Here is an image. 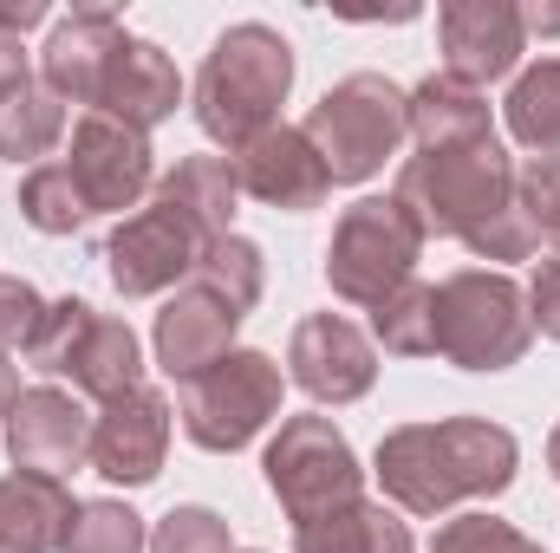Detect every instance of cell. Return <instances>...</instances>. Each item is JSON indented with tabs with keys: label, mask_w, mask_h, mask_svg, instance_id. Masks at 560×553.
Wrapping results in <instances>:
<instances>
[{
	"label": "cell",
	"mask_w": 560,
	"mask_h": 553,
	"mask_svg": "<svg viewBox=\"0 0 560 553\" xmlns=\"http://www.w3.org/2000/svg\"><path fill=\"white\" fill-rule=\"evenodd\" d=\"M522 443L489 416H436L378 436L372 475L405 515H450L456 502H489L515 482Z\"/></svg>",
	"instance_id": "cell-1"
},
{
	"label": "cell",
	"mask_w": 560,
	"mask_h": 553,
	"mask_svg": "<svg viewBox=\"0 0 560 553\" xmlns=\"http://www.w3.org/2000/svg\"><path fill=\"white\" fill-rule=\"evenodd\" d=\"M287 92H293V46L268 20H235L196 72V125L235 156L242 143L280 125Z\"/></svg>",
	"instance_id": "cell-2"
},
{
	"label": "cell",
	"mask_w": 560,
	"mask_h": 553,
	"mask_svg": "<svg viewBox=\"0 0 560 553\" xmlns=\"http://www.w3.org/2000/svg\"><path fill=\"white\" fill-rule=\"evenodd\" d=\"M392 196L411 209L423 242L430 235H456L463 242L469 228H482L489 215H502L515 202V156L495 138L456 143V150H418V156H405Z\"/></svg>",
	"instance_id": "cell-3"
},
{
	"label": "cell",
	"mask_w": 560,
	"mask_h": 553,
	"mask_svg": "<svg viewBox=\"0 0 560 553\" xmlns=\"http://www.w3.org/2000/svg\"><path fill=\"white\" fill-rule=\"evenodd\" d=\"M535 345L528 293L502 268H456L436 286V352L463 372H509Z\"/></svg>",
	"instance_id": "cell-4"
},
{
	"label": "cell",
	"mask_w": 560,
	"mask_h": 553,
	"mask_svg": "<svg viewBox=\"0 0 560 553\" xmlns=\"http://www.w3.org/2000/svg\"><path fill=\"white\" fill-rule=\"evenodd\" d=\"M26 358H33V372H46V378H72V391H85V398H98V404H112V398H125V391L143 385L138 332H131L118 313H98L92 299H72V293L46 306V319H39V332H33V345H26Z\"/></svg>",
	"instance_id": "cell-5"
},
{
	"label": "cell",
	"mask_w": 560,
	"mask_h": 553,
	"mask_svg": "<svg viewBox=\"0 0 560 553\" xmlns=\"http://www.w3.org/2000/svg\"><path fill=\"white\" fill-rule=\"evenodd\" d=\"M300 131L319 150V163H326L332 183H365V176H378L398 156V143L411 138L405 85H392L385 72H352V79H339L306 111Z\"/></svg>",
	"instance_id": "cell-6"
},
{
	"label": "cell",
	"mask_w": 560,
	"mask_h": 553,
	"mask_svg": "<svg viewBox=\"0 0 560 553\" xmlns=\"http://www.w3.org/2000/svg\"><path fill=\"white\" fill-rule=\"evenodd\" d=\"M261 475H268V489H275V502L287 508L293 528H306V521H319L332 508L365 502V469H359L346 430L319 411L280 423L268 456H261Z\"/></svg>",
	"instance_id": "cell-7"
},
{
	"label": "cell",
	"mask_w": 560,
	"mask_h": 553,
	"mask_svg": "<svg viewBox=\"0 0 560 553\" xmlns=\"http://www.w3.org/2000/svg\"><path fill=\"white\" fill-rule=\"evenodd\" d=\"M418 255L423 228L411 222V209L398 196H359L326 242V286L352 306H378L411 280Z\"/></svg>",
	"instance_id": "cell-8"
},
{
	"label": "cell",
	"mask_w": 560,
	"mask_h": 553,
	"mask_svg": "<svg viewBox=\"0 0 560 553\" xmlns=\"http://www.w3.org/2000/svg\"><path fill=\"white\" fill-rule=\"evenodd\" d=\"M280 391H287V378H280L275 358L235 345L222 365H209L202 378L183 385V404H176L183 436L209 456H235L280 416Z\"/></svg>",
	"instance_id": "cell-9"
},
{
	"label": "cell",
	"mask_w": 560,
	"mask_h": 553,
	"mask_svg": "<svg viewBox=\"0 0 560 553\" xmlns=\"http://www.w3.org/2000/svg\"><path fill=\"white\" fill-rule=\"evenodd\" d=\"M202 248H209V235H202L189 215H176L170 202L150 196V209L125 215V222L112 228L105 268H112V286H118L125 299H150V293H170L176 280L189 286Z\"/></svg>",
	"instance_id": "cell-10"
},
{
	"label": "cell",
	"mask_w": 560,
	"mask_h": 553,
	"mask_svg": "<svg viewBox=\"0 0 560 553\" xmlns=\"http://www.w3.org/2000/svg\"><path fill=\"white\" fill-rule=\"evenodd\" d=\"M66 169H72V183H79V196H85L92 215H125V209H138L143 196L156 189L150 138L131 131V125H118V118H105V111H92V118L72 125Z\"/></svg>",
	"instance_id": "cell-11"
},
{
	"label": "cell",
	"mask_w": 560,
	"mask_h": 553,
	"mask_svg": "<svg viewBox=\"0 0 560 553\" xmlns=\"http://www.w3.org/2000/svg\"><path fill=\"white\" fill-rule=\"evenodd\" d=\"M287 378L313 404H359L378 385V345L339 313H306L287 345Z\"/></svg>",
	"instance_id": "cell-12"
},
{
	"label": "cell",
	"mask_w": 560,
	"mask_h": 553,
	"mask_svg": "<svg viewBox=\"0 0 560 553\" xmlns=\"http://www.w3.org/2000/svg\"><path fill=\"white\" fill-rule=\"evenodd\" d=\"M170 398L163 391H125V398H112L105 411L92 416V469L105 475V482H118V489H143V482H156L163 475V456H170Z\"/></svg>",
	"instance_id": "cell-13"
},
{
	"label": "cell",
	"mask_w": 560,
	"mask_h": 553,
	"mask_svg": "<svg viewBox=\"0 0 560 553\" xmlns=\"http://www.w3.org/2000/svg\"><path fill=\"white\" fill-rule=\"evenodd\" d=\"M436 46H443V72L482 92L489 79H509L522 46H528L522 7L515 0H443Z\"/></svg>",
	"instance_id": "cell-14"
},
{
	"label": "cell",
	"mask_w": 560,
	"mask_h": 553,
	"mask_svg": "<svg viewBox=\"0 0 560 553\" xmlns=\"http://www.w3.org/2000/svg\"><path fill=\"white\" fill-rule=\"evenodd\" d=\"M7 456H13V469H26V475L66 482V475L92 456V416H85V404H79L72 391H59V385L20 391V404L7 416Z\"/></svg>",
	"instance_id": "cell-15"
},
{
	"label": "cell",
	"mask_w": 560,
	"mask_h": 553,
	"mask_svg": "<svg viewBox=\"0 0 560 553\" xmlns=\"http://www.w3.org/2000/svg\"><path fill=\"white\" fill-rule=\"evenodd\" d=\"M118 46H125L118 7H72V13L46 33L39 85H46L59 105H92V111H98V92H105V72H112Z\"/></svg>",
	"instance_id": "cell-16"
},
{
	"label": "cell",
	"mask_w": 560,
	"mask_h": 553,
	"mask_svg": "<svg viewBox=\"0 0 560 553\" xmlns=\"http://www.w3.org/2000/svg\"><path fill=\"white\" fill-rule=\"evenodd\" d=\"M229 169H235L242 196H255L268 209H287V215H306V209H319L332 196V176H326L319 150L306 143L300 125H275V131H261L255 143H242L229 156Z\"/></svg>",
	"instance_id": "cell-17"
},
{
	"label": "cell",
	"mask_w": 560,
	"mask_h": 553,
	"mask_svg": "<svg viewBox=\"0 0 560 553\" xmlns=\"http://www.w3.org/2000/svg\"><path fill=\"white\" fill-rule=\"evenodd\" d=\"M176 105H183V79H176V59H170L156 39H138V33H125L118 59H112V72H105L98 111L150 138L163 118H176Z\"/></svg>",
	"instance_id": "cell-18"
},
{
	"label": "cell",
	"mask_w": 560,
	"mask_h": 553,
	"mask_svg": "<svg viewBox=\"0 0 560 553\" xmlns=\"http://www.w3.org/2000/svg\"><path fill=\"white\" fill-rule=\"evenodd\" d=\"M235 313L222 306V299H209L202 286H183L163 313H156V332H150V345H156V365L170 372V378H202L209 365H222L229 352H235Z\"/></svg>",
	"instance_id": "cell-19"
},
{
	"label": "cell",
	"mask_w": 560,
	"mask_h": 553,
	"mask_svg": "<svg viewBox=\"0 0 560 553\" xmlns=\"http://www.w3.org/2000/svg\"><path fill=\"white\" fill-rule=\"evenodd\" d=\"M79 502L52 475H0V553H59Z\"/></svg>",
	"instance_id": "cell-20"
},
{
	"label": "cell",
	"mask_w": 560,
	"mask_h": 553,
	"mask_svg": "<svg viewBox=\"0 0 560 553\" xmlns=\"http://www.w3.org/2000/svg\"><path fill=\"white\" fill-rule=\"evenodd\" d=\"M405 118H411V138L418 150H456V143H482L495 138V118H489V98L450 72H430L423 85L405 92Z\"/></svg>",
	"instance_id": "cell-21"
},
{
	"label": "cell",
	"mask_w": 560,
	"mask_h": 553,
	"mask_svg": "<svg viewBox=\"0 0 560 553\" xmlns=\"http://www.w3.org/2000/svg\"><path fill=\"white\" fill-rule=\"evenodd\" d=\"M150 196L170 202L176 215H189V222L215 242V235H229V222H235V196H242V183H235L229 156H183L170 176H156Z\"/></svg>",
	"instance_id": "cell-22"
},
{
	"label": "cell",
	"mask_w": 560,
	"mask_h": 553,
	"mask_svg": "<svg viewBox=\"0 0 560 553\" xmlns=\"http://www.w3.org/2000/svg\"><path fill=\"white\" fill-rule=\"evenodd\" d=\"M293 553H418V541L385 502H352L293 528Z\"/></svg>",
	"instance_id": "cell-23"
},
{
	"label": "cell",
	"mask_w": 560,
	"mask_h": 553,
	"mask_svg": "<svg viewBox=\"0 0 560 553\" xmlns=\"http://www.w3.org/2000/svg\"><path fill=\"white\" fill-rule=\"evenodd\" d=\"M189 286H202L209 299H222L235 319H248L255 313V299H261V286H268V261H261V248L248 242V235H215L209 248H202V261H196V274Z\"/></svg>",
	"instance_id": "cell-24"
},
{
	"label": "cell",
	"mask_w": 560,
	"mask_h": 553,
	"mask_svg": "<svg viewBox=\"0 0 560 553\" xmlns=\"http://www.w3.org/2000/svg\"><path fill=\"white\" fill-rule=\"evenodd\" d=\"M59 138H66V105H59L39 79L13 85V92L0 98V156H7V163H33V169H39V156Z\"/></svg>",
	"instance_id": "cell-25"
},
{
	"label": "cell",
	"mask_w": 560,
	"mask_h": 553,
	"mask_svg": "<svg viewBox=\"0 0 560 553\" xmlns=\"http://www.w3.org/2000/svg\"><path fill=\"white\" fill-rule=\"evenodd\" d=\"M502 118H509V138L522 150H541V156H560V59H541L528 66L509 98H502Z\"/></svg>",
	"instance_id": "cell-26"
},
{
	"label": "cell",
	"mask_w": 560,
	"mask_h": 553,
	"mask_svg": "<svg viewBox=\"0 0 560 553\" xmlns=\"http://www.w3.org/2000/svg\"><path fill=\"white\" fill-rule=\"evenodd\" d=\"M372 339L392 358H436V286L405 280L392 299L372 306Z\"/></svg>",
	"instance_id": "cell-27"
},
{
	"label": "cell",
	"mask_w": 560,
	"mask_h": 553,
	"mask_svg": "<svg viewBox=\"0 0 560 553\" xmlns=\"http://www.w3.org/2000/svg\"><path fill=\"white\" fill-rule=\"evenodd\" d=\"M20 215L39 235H79L92 222V209H85V196H79L66 163H39V169L20 176Z\"/></svg>",
	"instance_id": "cell-28"
},
{
	"label": "cell",
	"mask_w": 560,
	"mask_h": 553,
	"mask_svg": "<svg viewBox=\"0 0 560 553\" xmlns=\"http://www.w3.org/2000/svg\"><path fill=\"white\" fill-rule=\"evenodd\" d=\"M59 553H150V528L125 502H79Z\"/></svg>",
	"instance_id": "cell-29"
},
{
	"label": "cell",
	"mask_w": 560,
	"mask_h": 553,
	"mask_svg": "<svg viewBox=\"0 0 560 553\" xmlns=\"http://www.w3.org/2000/svg\"><path fill=\"white\" fill-rule=\"evenodd\" d=\"M515 202H522L535 242H548L560 255V156H528L515 169Z\"/></svg>",
	"instance_id": "cell-30"
},
{
	"label": "cell",
	"mask_w": 560,
	"mask_h": 553,
	"mask_svg": "<svg viewBox=\"0 0 560 553\" xmlns=\"http://www.w3.org/2000/svg\"><path fill=\"white\" fill-rule=\"evenodd\" d=\"M150 553H235V534L215 508H170L150 534Z\"/></svg>",
	"instance_id": "cell-31"
},
{
	"label": "cell",
	"mask_w": 560,
	"mask_h": 553,
	"mask_svg": "<svg viewBox=\"0 0 560 553\" xmlns=\"http://www.w3.org/2000/svg\"><path fill=\"white\" fill-rule=\"evenodd\" d=\"M430 553H541V548H535L522 528L495 521V515H456V521L436 528Z\"/></svg>",
	"instance_id": "cell-32"
},
{
	"label": "cell",
	"mask_w": 560,
	"mask_h": 553,
	"mask_svg": "<svg viewBox=\"0 0 560 553\" xmlns=\"http://www.w3.org/2000/svg\"><path fill=\"white\" fill-rule=\"evenodd\" d=\"M463 248H469L476 261H528V255H535V228H528L522 202H509L502 215H489L482 228H469Z\"/></svg>",
	"instance_id": "cell-33"
},
{
	"label": "cell",
	"mask_w": 560,
	"mask_h": 553,
	"mask_svg": "<svg viewBox=\"0 0 560 553\" xmlns=\"http://www.w3.org/2000/svg\"><path fill=\"white\" fill-rule=\"evenodd\" d=\"M39 319H46V299L33 293V280L0 274V352H13V345H33Z\"/></svg>",
	"instance_id": "cell-34"
},
{
	"label": "cell",
	"mask_w": 560,
	"mask_h": 553,
	"mask_svg": "<svg viewBox=\"0 0 560 553\" xmlns=\"http://www.w3.org/2000/svg\"><path fill=\"white\" fill-rule=\"evenodd\" d=\"M528 319H535L541 339L560 345V261H541L535 268V280H528Z\"/></svg>",
	"instance_id": "cell-35"
},
{
	"label": "cell",
	"mask_w": 560,
	"mask_h": 553,
	"mask_svg": "<svg viewBox=\"0 0 560 553\" xmlns=\"http://www.w3.org/2000/svg\"><path fill=\"white\" fill-rule=\"evenodd\" d=\"M33 72H26V46H20V33H7L0 26V98L13 92V85H26Z\"/></svg>",
	"instance_id": "cell-36"
},
{
	"label": "cell",
	"mask_w": 560,
	"mask_h": 553,
	"mask_svg": "<svg viewBox=\"0 0 560 553\" xmlns=\"http://www.w3.org/2000/svg\"><path fill=\"white\" fill-rule=\"evenodd\" d=\"M46 20V0H0V26L7 33H26V26H39Z\"/></svg>",
	"instance_id": "cell-37"
},
{
	"label": "cell",
	"mask_w": 560,
	"mask_h": 553,
	"mask_svg": "<svg viewBox=\"0 0 560 553\" xmlns=\"http://www.w3.org/2000/svg\"><path fill=\"white\" fill-rule=\"evenodd\" d=\"M522 33L555 39V33H560V7H541V0H535V7H522Z\"/></svg>",
	"instance_id": "cell-38"
},
{
	"label": "cell",
	"mask_w": 560,
	"mask_h": 553,
	"mask_svg": "<svg viewBox=\"0 0 560 553\" xmlns=\"http://www.w3.org/2000/svg\"><path fill=\"white\" fill-rule=\"evenodd\" d=\"M13 404H20V372L7 365V352H0V423L13 416Z\"/></svg>",
	"instance_id": "cell-39"
},
{
	"label": "cell",
	"mask_w": 560,
	"mask_h": 553,
	"mask_svg": "<svg viewBox=\"0 0 560 553\" xmlns=\"http://www.w3.org/2000/svg\"><path fill=\"white\" fill-rule=\"evenodd\" d=\"M548 469H555V482H560V423H555V436H548Z\"/></svg>",
	"instance_id": "cell-40"
},
{
	"label": "cell",
	"mask_w": 560,
	"mask_h": 553,
	"mask_svg": "<svg viewBox=\"0 0 560 553\" xmlns=\"http://www.w3.org/2000/svg\"><path fill=\"white\" fill-rule=\"evenodd\" d=\"M248 553H261V548H248Z\"/></svg>",
	"instance_id": "cell-41"
}]
</instances>
